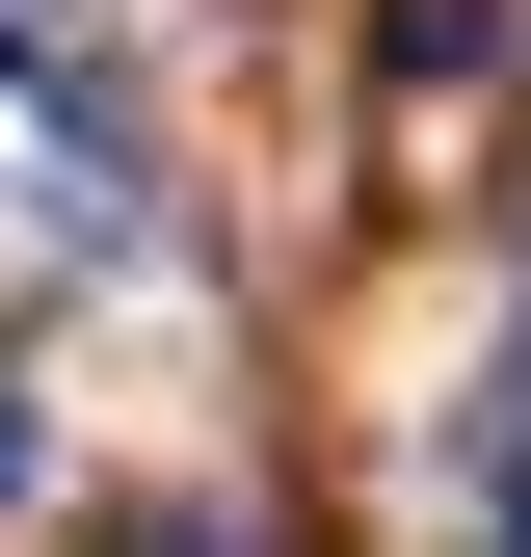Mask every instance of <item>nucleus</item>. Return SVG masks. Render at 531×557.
<instances>
[{
  "instance_id": "nucleus-1",
  "label": "nucleus",
  "mask_w": 531,
  "mask_h": 557,
  "mask_svg": "<svg viewBox=\"0 0 531 557\" xmlns=\"http://www.w3.org/2000/svg\"><path fill=\"white\" fill-rule=\"evenodd\" d=\"M479 531H505V557H531V425H505V451H479Z\"/></svg>"
},
{
  "instance_id": "nucleus-2",
  "label": "nucleus",
  "mask_w": 531,
  "mask_h": 557,
  "mask_svg": "<svg viewBox=\"0 0 531 557\" xmlns=\"http://www.w3.org/2000/svg\"><path fill=\"white\" fill-rule=\"evenodd\" d=\"M160 557H293V531H239V505H186V531H160Z\"/></svg>"
},
{
  "instance_id": "nucleus-3",
  "label": "nucleus",
  "mask_w": 531,
  "mask_h": 557,
  "mask_svg": "<svg viewBox=\"0 0 531 557\" xmlns=\"http://www.w3.org/2000/svg\"><path fill=\"white\" fill-rule=\"evenodd\" d=\"M0 505H27V372H0Z\"/></svg>"
},
{
  "instance_id": "nucleus-4",
  "label": "nucleus",
  "mask_w": 531,
  "mask_h": 557,
  "mask_svg": "<svg viewBox=\"0 0 531 557\" xmlns=\"http://www.w3.org/2000/svg\"><path fill=\"white\" fill-rule=\"evenodd\" d=\"M0 81H53V27H27V0H0Z\"/></svg>"
}]
</instances>
